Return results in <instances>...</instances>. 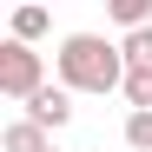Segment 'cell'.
I'll return each mask as SVG.
<instances>
[{
    "mask_svg": "<svg viewBox=\"0 0 152 152\" xmlns=\"http://www.w3.org/2000/svg\"><path fill=\"white\" fill-rule=\"evenodd\" d=\"M46 145H53V132H40L33 119H13L7 126V152H46Z\"/></svg>",
    "mask_w": 152,
    "mask_h": 152,
    "instance_id": "5b68a950",
    "label": "cell"
},
{
    "mask_svg": "<svg viewBox=\"0 0 152 152\" xmlns=\"http://www.w3.org/2000/svg\"><path fill=\"white\" fill-rule=\"evenodd\" d=\"M33 93H46V53H33L27 40H0V99H13V106H27Z\"/></svg>",
    "mask_w": 152,
    "mask_h": 152,
    "instance_id": "7a4b0ae2",
    "label": "cell"
},
{
    "mask_svg": "<svg viewBox=\"0 0 152 152\" xmlns=\"http://www.w3.org/2000/svg\"><path fill=\"white\" fill-rule=\"evenodd\" d=\"M27 119L40 126V132H60V126L73 119V93H66V86H46V93H33V99H27Z\"/></svg>",
    "mask_w": 152,
    "mask_h": 152,
    "instance_id": "3957f363",
    "label": "cell"
},
{
    "mask_svg": "<svg viewBox=\"0 0 152 152\" xmlns=\"http://www.w3.org/2000/svg\"><path fill=\"white\" fill-rule=\"evenodd\" d=\"M53 66H60L66 93H126V53L106 33H66Z\"/></svg>",
    "mask_w": 152,
    "mask_h": 152,
    "instance_id": "6da1fadb",
    "label": "cell"
},
{
    "mask_svg": "<svg viewBox=\"0 0 152 152\" xmlns=\"http://www.w3.org/2000/svg\"><path fill=\"white\" fill-rule=\"evenodd\" d=\"M126 145H132V152H152V113H126Z\"/></svg>",
    "mask_w": 152,
    "mask_h": 152,
    "instance_id": "9c48e42d",
    "label": "cell"
},
{
    "mask_svg": "<svg viewBox=\"0 0 152 152\" xmlns=\"http://www.w3.org/2000/svg\"><path fill=\"white\" fill-rule=\"evenodd\" d=\"M46 152H60V145H46Z\"/></svg>",
    "mask_w": 152,
    "mask_h": 152,
    "instance_id": "30bf717a",
    "label": "cell"
},
{
    "mask_svg": "<svg viewBox=\"0 0 152 152\" xmlns=\"http://www.w3.org/2000/svg\"><path fill=\"white\" fill-rule=\"evenodd\" d=\"M126 106H132V113H152V66H132V73H126Z\"/></svg>",
    "mask_w": 152,
    "mask_h": 152,
    "instance_id": "8992f818",
    "label": "cell"
},
{
    "mask_svg": "<svg viewBox=\"0 0 152 152\" xmlns=\"http://www.w3.org/2000/svg\"><path fill=\"white\" fill-rule=\"evenodd\" d=\"M113 20L126 33H139V27H152V0H113Z\"/></svg>",
    "mask_w": 152,
    "mask_h": 152,
    "instance_id": "52a82bcc",
    "label": "cell"
},
{
    "mask_svg": "<svg viewBox=\"0 0 152 152\" xmlns=\"http://www.w3.org/2000/svg\"><path fill=\"white\" fill-rule=\"evenodd\" d=\"M119 53H126V73H132V66H152V27L126 33V40H119Z\"/></svg>",
    "mask_w": 152,
    "mask_h": 152,
    "instance_id": "ba28073f",
    "label": "cell"
},
{
    "mask_svg": "<svg viewBox=\"0 0 152 152\" xmlns=\"http://www.w3.org/2000/svg\"><path fill=\"white\" fill-rule=\"evenodd\" d=\"M46 33H53V13H46V7H13V40H46Z\"/></svg>",
    "mask_w": 152,
    "mask_h": 152,
    "instance_id": "277c9868",
    "label": "cell"
}]
</instances>
